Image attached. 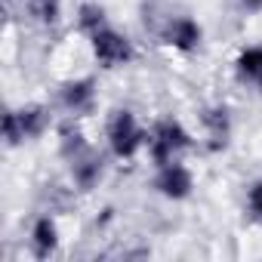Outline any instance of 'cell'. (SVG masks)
I'll list each match as a JSON object with an SVG mask.
<instances>
[{
  "mask_svg": "<svg viewBox=\"0 0 262 262\" xmlns=\"http://www.w3.org/2000/svg\"><path fill=\"white\" fill-rule=\"evenodd\" d=\"M90 53H93V59H96V65L99 68H123V65H129L136 59V47H133V40H129L123 31H117V28H105V31H99L96 37H90Z\"/></svg>",
  "mask_w": 262,
  "mask_h": 262,
  "instance_id": "3",
  "label": "cell"
},
{
  "mask_svg": "<svg viewBox=\"0 0 262 262\" xmlns=\"http://www.w3.org/2000/svg\"><path fill=\"white\" fill-rule=\"evenodd\" d=\"M161 40L167 50L173 53H182V56H191L201 50L204 43V25L194 19V16H173L167 19V25L161 28Z\"/></svg>",
  "mask_w": 262,
  "mask_h": 262,
  "instance_id": "4",
  "label": "cell"
},
{
  "mask_svg": "<svg viewBox=\"0 0 262 262\" xmlns=\"http://www.w3.org/2000/svg\"><path fill=\"white\" fill-rule=\"evenodd\" d=\"M105 142L117 161H133L148 145V133L129 108H114L105 120Z\"/></svg>",
  "mask_w": 262,
  "mask_h": 262,
  "instance_id": "1",
  "label": "cell"
},
{
  "mask_svg": "<svg viewBox=\"0 0 262 262\" xmlns=\"http://www.w3.org/2000/svg\"><path fill=\"white\" fill-rule=\"evenodd\" d=\"M59 105H62L68 114H74V117L93 111V105H96V80H93V77H71V80H62V83H59Z\"/></svg>",
  "mask_w": 262,
  "mask_h": 262,
  "instance_id": "6",
  "label": "cell"
},
{
  "mask_svg": "<svg viewBox=\"0 0 262 262\" xmlns=\"http://www.w3.org/2000/svg\"><path fill=\"white\" fill-rule=\"evenodd\" d=\"M4 139H7V148H16V145H22V142H25L13 108H7V111H4Z\"/></svg>",
  "mask_w": 262,
  "mask_h": 262,
  "instance_id": "15",
  "label": "cell"
},
{
  "mask_svg": "<svg viewBox=\"0 0 262 262\" xmlns=\"http://www.w3.org/2000/svg\"><path fill=\"white\" fill-rule=\"evenodd\" d=\"M244 10H262V0H237Z\"/></svg>",
  "mask_w": 262,
  "mask_h": 262,
  "instance_id": "17",
  "label": "cell"
},
{
  "mask_svg": "<svg viewBox=\"0 0 262 262\" xmlns=\"http://www.w3.org/2000/svg\"><path fill=\"white\" fill-rule=\"evenodd\" d=\"M28 244H31V253L37 259H50L56 256L59 244H62V234H59V222L53 216H37L31 231H28Z\"/></svg>",
  "mask_w": 262,
  "mask_h": 262,
  "instance_id": "9",
  "label": "cell"
},
{
  "mask_svg": "<svg viewBox=\"0 0 262 262\" xmlns=\"http://www.w3.org/2000/svg\"><path fill=\"white\" fill-rule=\"evenodd\" d=\"M71 182H74V188L77 191H93L99 182H102V176H105V161H102V155L99 151H83L80 158H74L71 164Z\"/></svg>",
  "mask_w": 262,
  "mask_h": 262,
  "instance_id": "8",
  "label": "cell"
},
{
  "mask_svg": "<svg viewBox=\"0 0 262 262\" xmlns=\"http://www.w3.org/2000/svg\"><path fill=\"white\" fill-rule=\"evenodd\" d=\"M16 111V120H19V129H22V139L25 142H34L47 133L50 126V108L40 105V102H28L22 108H13Z\"/></svg>",
  "mask_w": 262,
  "mask_h": 262,
  "instance_id": "10",
  "label": "cell"
},
{
  "mask_svg": "<svg viewBox=\"0 0 262 262\" xmlns=\"http://www.w3.org/2000/svg\"><path fill=\"white\" fill-rule=\"evenodd\" d=\"M151 188L167 201H188L191 191H194V173L182 161H170V164L158 167V173L151 179Z\"/></svg>",
  "mask_w": 262,
  "mask_h": 262,
  "instance_id": "5",
  "label": "cell"
},
{
  "mask_svg": "<svg viewBox=\"0 0 262 262\" xmlns=\"http://www.w3.org/2000/svg\"><path fill=\"white\" fill-rule=\"evenodd\" d=\"M201 126H204V136L210 139V148L219 151L228 145L231 139V129H234V117H231V108L225 102H216V105H207L201 111Z\"/></svg>",
  "mask_w": 262,
  "mask_h": 262,
  "instance_id": "7",
  "label": "cell"
},
{
  "mask_svg": "<svg viewBox=\"0 0 262 262\" xmlns=\"http://www.w3.org/2000/svg\"><path fill=\"white\" fill-rule=\"evenodd\" d=\"M259 90H262V86H259Z\"/></svg>",
  "mask_w": 262,
  "mask_h": 262,
  "instance_id": "18",
  "label": "cell"
},
{
  "mask_svg": "<svg viewBox=\"0 0 262 262\" xmlns=\"http://www.w3.org/2000/svg\"><path fill=\"white\" fill-rule=\"evenodd\" d=\"M59 139H56V145H59V155L71 164L74 158H80L83 151H90L93 145H90V139H86V133L74 123V120H68V123H62L59 126V133H56Z\"/></svg>",
  "mask_w": 262,
  "mask_h": 262,
  "instance_id": "11",
  "label": "cell"
},
{
  "mask_svg": "<svg viewBox=\"0 0 262 262\" xmlns=\"http://www.w3.org/2000/svg\"><path fill=\"white\" fill-rule=\"evenodd\" d=\"M247 213H250L253 222L262 225V179H256L247 191Z\"/></svg>",
  "mask_w": 262,
  "mask_h": 262,
  "instance_id": "16",
  "label": "cell"
},
{
  "mask_svg": "<svg viewBox=\"0 0 262 262\" xmlns=\"http://www.w3.org/2000/svg\"><path fill=\"white\" fill-rule=\"evenodd\" d=\"M74 22H77V31L90 40V37H96L99 31H105V28H108V13H105V7H102V4H93V0H86V4H80V7H77Z\"/></svg>",
  "mask_w": 262,
  "mask_h": 262,
  "instance_id": "12",
  "label": "cell"
},
{
  "mask_svg": "<svg viewBox=\"0 0 262 262\" xmlns=\"http://www.w3.org/2000/svg\"><path fill=\"white\" fill-rule=\"evenodd\" d=\"M234 74L244 83L262 86V47H244L234 56Z\"/></svg>",
  "mask_w": 262,
  "mask_h": 262,
  "instance_id": "13",
  "label": "cell"
},
{
  "mask_svg": "<svg viewBox=\"0 0 262 262\" xmlns=\"http://www.w3.org/2000/svg\"><path fill=\"white\" fill-rule=\"evenodd\" d=\"M31 16L40 25H47V28L59 25V19H62V0H31Z\"/></svg>",
  "mask_w": 262,
  "mask_h": 262,
  "instance_id": "14",
  "label": "cell"
},
{
  "mask_svg": "<svg viewBox=\"0 0 262 262\" xmlns=\"http://www.w3.org/2000/svg\"><path fill=\"white\" fill-rule=\"evenodd\" d=\"M148 158L155 167H164L170 161H182L194 148V136L188 133V126L176 117H161L151 133H148Z\"/></svg>",
  "mask_w": 262,
  "mask_h": 262,
  "instance_id": "2",
  "label": "cell"
}]
</instances>
